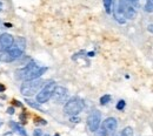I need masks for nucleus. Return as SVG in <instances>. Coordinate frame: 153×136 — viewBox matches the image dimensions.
Listing matches in <instances>:
<instances>
[{
  "mask_svg": "<svg viewBox=\"0 0 153 136\" xmlns=\"http://www.w3.org/2000/svg\"><path fill=\"white\" fill-rule=\"evenodd\" d=\"M5 89H6V87H5L4 85H1V83H0V93H2V92H5Z\"/></svg>",
  "mask_w": 153,
  "mask_h": 136,
  "instance_id": "5701e85b",
  "label": "nucleus"
},
{
  "mask_svg": "<svg viewBox=\"0 0 153 136\" xmlns=\"http://www.w3.org/2000/svg\"><path fill=\"white\" fill-rule=\"evenodd\" d=\"M121 133L124 136H133V129L131 127H126L121 130Z\"/></svg>",
  "mask_w": 153,
  "mask_h": 136,
  "instance_id": "2eb2a0df",
  "label": "nucleus"
},
{
  "mask_svg": "<svg viewBox=\"0 0 153 136\" xmlns=\"http://www.w3.org/2000/svg\"><path fill=\"white\" fill-rule=\"evenodd\" d=\"M144 8L147 13H153V0H147Z\"/></svg>",
  "mask_w": 153,
  "mask_h": 136,
  "instance_id": "ddd939ff",
  "label": "nucleus"
},
{
  "mask_svg": "<svg viewBox=\"0 0 153 136\" xmlns=\"http://www.w3.org/2000/svg\"><path fill=\"white\" fill-rule=\"evenodd\" d=\"M25 46V42L22 39H19L18 41V45H14L10 48V49H6L5 52H2L0 54V61L1 62H12L17 59H19L22 57V53H24V47Z\"/></svg>",
  "mask_w": 153,
  "mask_h": 136,
  "instance_id": "f03ea898",
  "label": "nucleus"
},
{
  "mask_svg": "<svg viewBox=\"0 0 153 136\" xmlns=\"http://www.w3.org/2000/svg\"><path fill=\"white\" fill-rule=\"evenodd\" d=\"M113 136H124V135H123V133L120 132V133H117V134H113Z\"/></svg>",
  "mask_w": 153,
  "mask_h": 136,
  "instance_id": "393cba45",
  "label": "nucleus"
},
{
  "mask_svg": "<svg viewBox=\"0 0 153 136\" xmlns=\"http://www.w3.org/2000/svg\"><path fill=\"white\" fill-rule=\"evenodd\" d=\"M71 121H72V122H78V121H79V118H78V117H73V116H71Z\"/></svg>",
  "mask_w": 153,
  "mask_h": 136,
  "instance_id": "b1692460",
  "label": "nucleus"
},
{
  "mask_svg": "<svg viewBox=\"0 0 153 136\" xmlns=\"http://www.w3.org/2000/svg\"><path fill=\"white\" fill-rule=\"evenodd\" d=\"M125 106H126V102H125L124 100H119L115 107H117V109H118V110H123V109L125 108Z\"/></svg>",
  "mask_w": 153,
  "mask_h": 136,
  "instance_id": "dca6fc26",
  "label": "nucleus"
},
{
  "mask_svg": "<svg viewBox=\"0 0 153 136\" xmlns=\"http://www.w3.org/2000/svg\"><path fill=\"white\" fill-rule=\"evenodd\" d=\"M36 123H38V124H42V126H45L47 122L44 120V118H40V117H37L36 118Z\"/></svg>",
  "mask_w": 153,
  "mask_h": 136,
  "instance_id": "6ab92c4d",
  "label": "nucleus"
},
{
  "mask_svg": "<svg viewBox=\"0 0 153 136\" xmlns=\"http://www.w3.org/2000/svg\"><path fill=\"white\" fill-rule=\"evenodd\" d=\"M117 127H118V121H117V118H115V117H107L106 120H104V122H102V124H101L100 128H102L104 132H105L107 135H111V134H113L115 132Z\"/></svg>",
  "mask_w": 153,
  "mask_h": 136,
  "instance_id": "1a4fd4ad",
  "label": "nucleus"
},
{
  "mask_svg": "<svg viewBox=\"0 0 153 136\" xmlns=\"http://www.w3.org/2000/svg\"><path fill=\"white\" fill-rule=\"evenodd\" d=\"M115 10L121 12L126 19L132 20L137 15V11H135L133 5L131 4V0H119Z\"/></svg>",
  "mask_w": 153,
  "mask_h": 136,
  "instance_id": "39448f33",
  "label": "nucleus"
},
{
  "mask_svg": "<svg viewBox=\"0 0 153 136\" xmlns=\"http://www.w3.org/2000/svg\"><path fill=\"white\" fill-rule=\"evenodd\" d=\"M10 126H11V128H12L14 132H18L21 136H27L26 132H25V129H24L20 124L16 123V122H13V121H11V122H10Z\"/></svg>",
  "mask_w": 153,
  "mask_h": 136,
  "instance_id": "9b49d317",
  "label": "nucleus"
},
{
  "mask_svg": "<svg viewBox=\"0 0 153 136\" xmlns=\"http://www.w3.org/2000/svg\"><path fill=\"white\" fill-rule=\"evenodd\" d=\"M26 103H28V106H31V107H33V108H36V109H38V110H41V108L39 107L38 103L34 102V101H32V100H26Z\"/></svg>",
  "mask_w": 153,
  "mask_h": 136,
  "instance_id": "f3484780",
  "label": "nucleus"
},
{
  "mask_svg": "<svg viewBox=\"0 0 153 136\" xmlns=\"http://www.w3.org/2000/svg\"><path fill=\"white\" fill-rule=\"evenodd\" d=\"M56 82L54 81H48L46 85H44V87L39 90L37 94V102L38 103H46L48 100H51L54 87H56Z\"/></svg>",
  "mask_w": 153,
  "mask_h": 136,
  "instance_id": "423d86ee",
  "label": "nucleus"
},
{
  "mask_svg": "<svg viewBox=\"0 0 153 136\" xmlns=\"http://www.w3.org/2000/svg\"><path fill=\"white\" fill-rule=\"evenodd\" d=\"M111 95H108V94H105V95H102V96L100 97V104H102V106H105V104H107L110 101H111Z\"/></svg>",
  "mask_w": 153,
  "mask_h": 136,
  "instance_id": "4468645a",
  "label": "nucleus"
},
{
  "mask_svg": "<svg viewBox=\"0 0 153 136\" xmlns=\"http://www.w3.org/2000/svg\"><path fill=\"white\" fill-rule=\"evenodd\" d=\"M13 103H14V106H17V107H22L21 102H20V101H18V100H14V101H13Z\"/></svg>",
  "mask_w": 153,
  "mask_h": 136,
  "instance_id": "412c9836",
  "label": "nucleus"
},
{
  "mask_svg": "<svg viewBox=\"0 0 153 136\" xmlns=\"http://www.w3.org/2000/svg\"><path fill=\"white\" fill-rule=\"evenodd\" d=\"M1 8H2V4L0 2V11H1Z\"/></svg>",
  "mask_w": 153,
  "mask_h": 136,
  "instance_id": "a878e982",
  "label": "nucleus"
},
{
  "mask_svg": "<svg viewBox=\"0 0 153 136\" xmlns=\"http://www.w3.org/2000/svg\"><path fill=\"white\" fill-rule=\"evenodd\" d=\"M67 95H68V92H67V89L65 87H62V86H56L51 99H53V101L56 103H60V102H64L66 100Z\"/></svg>",
  "mask_w": 153,
  "mask_h": 136,
  "instance_id": "6e6552de",
  "label": "nucleus"
},
{
  "mask_svg": "<svg viewBox=\"0 0 153 136\" xmlns=\"http://www.w3.org/2000/svg\"><path fill=\"white\" fill-rule=\"evenodd\" d=\"M47 72V67H39L34 62H30L27 66L17 71V78L22 79L24 81H31L40 79L41 75H44Z\"/></svg>",
  "mask_w": 153,
  "mask_h": 136,
  "instance_id": "f257e3e1",
  "label": "nucleus"
},
{
  "mask_svg": "<svg viewBox=\"0 0 153 136\" xmlns=\"http://www.w3.org/2000/svg\"><path fill=\"white\" fill-rule=\"evenodd\" d=\"M14 43V38L10 33H2L0 34V47L2 49H10Z\"/></svg>",
  "mask_w": 153,
  "mask_h": 136,
  "instance_id": "9d476101",
  "label": "nucleus"
},
{
  "mask_svg": "<svg viewBox=\"0 0 153 136\" xmlns=\"http://www.w3.org/2000/svg\"><path fill=\"white\" fill-rule=\"evenodd\" d=\"M147 29H149V32H150V33H152V34H153V24H151V25H149Z\"/></svg>",
  "mask_w": 153,
  "mask_h": 136,
  "instance_id": "4be33fe9",
  "label": "nucleus"
},
{
  "mask_svg": "<svg viewBox=\"0 0 153 136\" xmlns=\"http://www.w3.org/2000/svg\"><path fill=\"white\" fill-rule=\"evenodd\" d=\"M45 82L41 79L31 80V81H24V83L20 87V92L24 96H32L38 93L40 88H42V85Z\"/></svg>",
  "mask_w": 153,
  "mask_h": 136,
  "instance_id": "7ed1b4c3",
  "label": "nucleus"
},
{
  "mask_svg": "<svg viewBox=\"0 0 153 136\" xmlns=\"http://www.w3.org/2000/svg\"><path fill=\"white\" fill-rule=\"evenodd\" d=\"M33 136H48V134L44 133V132H42V130H40V129H37V130H34Z\"/></svg>",
  "mask_w": 153,
  "mask_h": 136,
  "instance_id": "a211bd4d",
  "label": "nucleus"
},
{
  "mask_svg": "<svg viewBox=\"0 0 153 136\" xmlns=\"http://www.w3.org/2000/svg\"><path fill=\"white\" fill-rule=\"evenodd\" d=\"M84 101L80 97H72L65 103L64 113L70 116H76L84 109Z\"/></svg>",
  "mask_w": 153,
  "mask_h": 136,
  "instance_id": "20e7f679",
  "label": "nucleus"
},
{
  "mask_svg": "<svg viewBox=\"0 0 153 136\" xmlns=\"http://www.w3.org/2000/svg\"><path fill=\"white\" fill-rule=\"evenodd\" d=\"M54 136H60V135H59V134H56V135H54Z\"/></svg>",
  "mask_w": 153,
  "mask_h": 136,
  "instance_id": "bb28decb",
  "label": "nucleus"
},
{
  "mask_svg": "<svg viewBox=\"0 0 153 136\" xmlns=\"http://www.w3.org/2000/svg\"><path fill=\"white\" fill-rule=\"evenodd\" d=\"M7 113H8L10 115H12V114H14V107H10V108L7 109Z\"/></svg>",
  "mask_w": 153,
  "mask_h": 136,
  "instance_id": "aec40b11",
  "label": "nucleus"
},
{
  "mask_svg": "<svg viewBox=\"0 0 153 136\" xmlns=\"http://www.w3.org/2000/svg\"><path fill=\"white\" fill-rule=\"evenodd\" d=\"M100 123H101V114L99 110H92L90 113V115L87 116V127L91 132L96 133L97 130L99 129L100 127Z\"/></svg>",
  "mask_w": 153,
  "mask_h": 136,
  "instance_id": "0eeeda50",
  "label": "nucleus"
},
{
  "mask_svg": "<svg viewBox=\"0 0 153 136\" xmlns=\"http://www.w3.org/2000/svg\"><path fill=\"white\" fill-rule=\"evenodd\" d=\"M102 2H104V7H105L106 13H111V8H112L113 0H102Z\"/></svg>",
  "mask_w": 153,
  "mask_h": 136,
  "instance_id": "f8f14e48",
  "label": "nucleus"
}]
</instances>
